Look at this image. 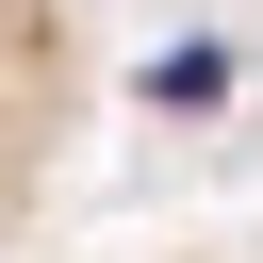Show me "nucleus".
<instances>
[{
  "label": "nucleus",
  "instance_id": "nucleus-1",
  "mask_svg": "<svg viewBox=\"0 0 263 263\" xmlns=\"http://www.w3.org/2000/svg\"><path fill=\"white\" fill-rule=\"evenodd\" d=\"M49 148H66V0H0V230Z\"/></svg>",
  "mask_w": 263,
  "mask_h": 263
}]
</instances>
